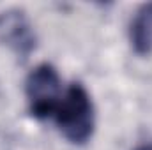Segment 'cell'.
Here are the masks:
<instances>
[{
	"mask_svg": "<svg viewBox=\"0 0 152 150\" xmlns=\"http://www.w3.org/2000/svg\"><path fill=\"white\" fill-rule=\"evenodd\" d=\"M129 41L136 55L147 57L152 53V2L136 9L129 23Z\"/></svg>",
	"mask_w": 152,
	"mask_h": 150,
	"instance_id": "4",
	"label": "cell"
},
{
	"mask_svg": "<svg viewBox=\"0 0 152 150\" xmlns=\"http://www.w3.org/2000/svg\"><path fill=\"white\" fill-rule=\"evenodd\" d=\"M60 78L51 64H39L27 76L25 94L30 115L39 120L53 117L60 104Z\"/></svg>",
	"mask_w": 152,
	"mask_h": 150,
	"instance_id": "2",
	"label": "cell"
},
{
	"mask_svg": "<svg viewBox=\"0 0 152 150\" xmlns=\"http://www.w3.org/2000/svg\"><path fill=\"white\" fill-rule=\"evenodd\" d=\"M53 117L64 138L75 145H85L94 134V104L81 83H73L67 88Z\"/></svg>",
	"mask_w": 152,
	"mask_h": 150,
	"instance_id": "1",
	"label": "cell"
},
{
	"mask_svg": "<svg viewBox=\"0 0 152 150\" xmlns=\"http://www.w3.org/2000/svg\"><path fill=\"white\" fill-rule=\"evenodd\" d=\"M0 42L23 60L30 57L37 46V36L25 11L7 9L0 12Z\"/></svg>",
	"mask_w": 152,
	"mask_h": 150,
	"instance_id": "3",
	"label": "cell"
},
{
	"mask_svg": "<svg viewBox=\"0 0 152 150\" xmlns=\"http://www.w3.org/2000/svg\"><path fill=\"white\" fill-rule=\"evenodd\" d=\"M134 150H152V143H145V145H140V147H136Z\"/></svg>",
	"mask_w": 152,
	"mask_h": 150,
	"instance_id": "5",
	"label": "cell"
}]
</instances>
